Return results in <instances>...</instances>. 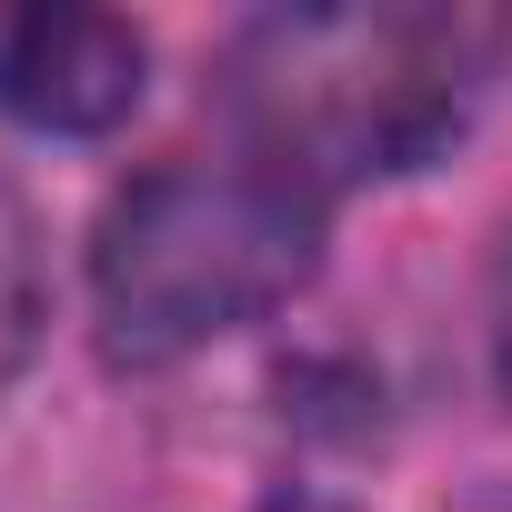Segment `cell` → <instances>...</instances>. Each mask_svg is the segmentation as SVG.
<instances>
[{
    "label": "cell",
    "instance_id": "6da1fadb",
    "mask_svg": "<svg viewBox=\"0 0 512 512\" xmlns=\"http://www.w3.org/2000/svg\"><path fill=\"white\" fill-rule=\"evenodd\" d=\"M512 21L462 0H342V11H262L221 51V111L241 161L302 181L312 201L342 181L422 171L502 71Z\"/></svg>",
    "mask_w": 512,
    "mask_h": 512
},
{
    "label": "cell",
    "instance_id": "3957f363",
    "mask_svg": "<svg viewBox=\"0 0 512 512\" xmlns=\"http://www.w3.org/2000/svg\"><path fill=\"white\" fill-rule=\"evenodd\" d=\"M141 31L121 11H81V0H41V11H0V111L21 131L91 141L141 111Z\"/></svg>",
    "mask_w": 512,
    "mask_h": 512
},
{
    "label": "cell",
    "instance_id": "5b68a950",
    "mask_svg": "<svg viewBox=\"0 0 512 512\" xmlns=\"http://www.w3.org/2000/svg\"><path fill=\"white\" fill-rule=\"evenodd\" d=\"M492 362H502V392H512V231L492 251Z\"/></svg>",
    "mask_w": 512,
    "mask_h": 512
},
{
    "label": "cell",
    "instance_id": "7a4b0ae2",
    "mask_svg": "<svg viewBox=\"0 0 512 512\" xmlns=\"http://www.w3.org/2000/svg\"><path fill=\"white\" fill-rule=\"evenodd\" d=\"M322 262V201L262 161H161L91 231V302L111 362H181L282 312Z\"/></svg>",
    "mask_w": 512,
    "mask_h": 512
},
{
    "label": "cell",
    "instance_id": "277c9868",
    "mask_svg": "<svg viewBox=\"0 0 512 512\" xmlns=\"http://www.w3.org/2000/svg\"><path fill=\"white\" fill-rule=\"evenodd\" d=\"M41 312H51V282H41V221H31L21 181L0 171V392H11V372L31 362Z\"/></svg>",
    "mask_w": 512,
    "mask_h": 512
}]
</instances>
